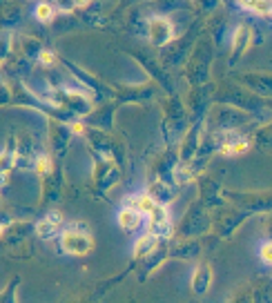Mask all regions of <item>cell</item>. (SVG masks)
<instances>
[{
    "mask_svg": "<svg viewBox=\"0 0 272 303\" xmlns=\"http://www.w3.org/2000/svg\"><path fill=\"white\" fill-rule=\"evenodd\" d=\"M150 33H152V40L156 45H163L172 38V25L165 18H152L150 20Z\"/></svg>",
    "mask_w": 272,
    "mask_h": 303,
    "instance_id": "277c9868",
    "label": "cell"
},
{
    "mask_svg": "<svg viewBox=\"0 0 272 303\" xmlns=\"http://www.w3.org/2000/svg\"><path fill=\"white\" fill-rule=\"evenodd\" d=\"M89 2V0H74V4H76V7H85V4H87Z\"/></svg>",
    "mask_w": 272,
    "mask_h": 303,
    "instance_id": "e0dca14e",
    "label": "cell"
},
{
    "mask_svg": "<svg viewBox=\"0 0 272 303\" xmlns=\"http://www.w3.org/2000/svg\"><path fill=\"white\" fill-rule=\"evenodd\" d=\"M154 245H156V234L152 232V234H145V237H141L136 241L134 245V254L136 257H143V254H147L150 250H154Z\"/></svg>",
    "mask_w": 272,
    "mask_h": 303,
    "instance_id": "ba28073f",
    "label": "cell"
},
{
    "mask_svg": "<svg viewBox=\"0 0 272 303\" xmlns=\"http://www.w3.org/2000/svg\"><path fill=\"white\" fill-rule=\"evenodd\" d=\"M36 16H38V20H42V22H49L51 20V16H54V9L49 7V4H38L36 7Z\"/></svg>",
    "mask_w": 272,
    "mask_h": 303,
    "instance_id": "8fae6325",
    "label": "cell"
},
{
    "mask_svg": "<svg viewBox=\"0 0 272 303\" xmlns=\"http://www.w3.org/2000/svg\"><path fill=\"white\" fill-rule=\"evenodd\" d=\"M243 9H250L257 13H270V0H237Z\"/></svg>",
    "mask_w": 272,
    "mask_h": 303,
    "instance_id": "9c48e42d",
    "label": "cell"
},
{
    "mask_svg": "<svg viewBox=\"0 0 272 303\" xmlns=\"http://www.w3.org/2000/svg\"><path fill=\"white\" fill-rule=\"evenodd\" d=\"M261 259H264L266 263H272V241L261 245Z\"/></svg>",
    "mask_w": 272,
    "mask_h": 303,
    "instance_id": "5bb4252c",
    "label": "cell"
},
{
    "mask_svg": "<svg viewBox=\"0 0 272 303\" xmlns=\"http://www.w3.org/2000/svg\"><path fill=\"white\" fill-rule=\"evenodd\" d=\"M248 38H250V31L246 29V27H237V31H235V51H241V47H246L248 45Z\"/></svg>",
    "mask_w": 272,
    "mask_h": 303,
    "instance_id": "30bf717a",
    "label": "cell"
},
{
    "mask_svg": "<svg viewBox=\"0 0 272 303\" xmlns=\"http://www.w3.org/2000/svg\"><path fill=\"white\" fill-rule=\"evenodd\" d=\"M147 216H150V225H152V230H154V234H165L170 230V214L163 205L154 203V208L150 210Z\"/></svg>",
    "mask_w": 272,
    "mask_h": 303,
    "instance_id": "3957f363",
    "label": "cell"
},
{
    "mask_svg": "<svg viewBox=\"0 0 272 303\" xmlns=\"http://www.w3.org/2000/svg\"><path fill=\"white\" fill-rule=\"evenodd\" d=\"M71 129H74L76 134H80V132H83V125H80V123H74V125H71Z\"/></svg>",
    "mask_w": 272,
    "mask_h": 303,
    "instance_id": "2e32d148",
    "label": "cell"
},
{
    "mask_svg": "<svg viewBox=\"0 0 272 303\" xmlns=\"http://www.w3.org/2000/svg\"><path fill=\"white\" fill-rule=\"evenodd\" d=\"M40 62L51 65V62H54V54H51V51H40Z\"/></svg>",
    "mask_w": 272,
    "mask_h": 303,
    "instance_id": "9a60e30c",
    "label": "cell"
},
{
    "mask_svg": "<svg viewBox=\"0 0 272 303\" xmlns=\"http://www.w3.org/2000/svg\"><path fill=\"white\" fill-rule=\"evenodd\" d=\"M210 283H212V270H210L208 266H199L197 272H194V277H192L194 290L201 295V292H205L210 288Z\"/></svg>",
    "mask_w": 272,
    "mask_h": 303,
    "instance_id": "8992f818",
    "label": "cell"
},
{
    "mask_svg": "<svg viewBox=\"0 0 272 303\" xmlns=\"http://www.w3.org/2000/svg\"><path fill=\"white\" fill-rule=\"evenodd\" d=\"M60 248H63L67 254L83 257V254L92 252L94 241L87 232H74V230H67V232L60 234Z\"/></svg>",
    "mask_w": 272,
    "mask_h": 303,
    "instance_id": "6da1fadb",
    "label": "cell"
},
{
    "mask_svg": "<svg viewBox=\"0 0 272 303\" xmlns=\"http://www.w3.org/2000/svg\"><path fill=\"white\" fill-rule=\"evenodd\" d=\"M141 221H143V214L136 208H130V205L118 212V225L123 230H127V232H134V230L141 228Z\"/></svg>",
    "mask_w": 272,
    "mask_h": 303,
    "instance_id": "5b68a950",
    "label": "cell"
},
{
    "mask_svg": "<svg viewBox=\"0 0 272 303\" xmlns=\"http://www.w3.org/2000/svg\"><path fill=\"white\" fill-rule=\"evenodd\" d=\"M127 205H130V208H136L141 214H150V210L154 208V201H152V196L141 194V196H134V199L127 201Z\"/></svg>",
    "mask_w": 272,
    "mask_h": 303,
    "instance_id": "52a82bcc",
    "label": "cell"
},
{
    "mask_svg": "<svg viewBox=\"0 0 272 303\" xmlns=\"http://www.w3.org/2000/svg\"><path fill=\"white\" fill-rule=\"evenodd\" d=\"M36 170L40 172V174H47V172L51 170L49 158H47V156H40V158H38V161H36Z\"/></svg>",
    "mask_w": 272,
    "mask_h": 303,
    "instance_id": "4fadbf2b",
    "label": "cell"
},
{
    "mask_svg": "<svg viewBox=\"0 0 272 303\" xmlns=\"http://www.w3.org/2000/svg\"><path fill=\"white\" fill-rule=\"evenodd\" d=\"M11 165H13L11 154H9V152H2V154H0V174H4V172H7Z\"/></svg>",
    "mask_w": 272,
    "mask_h": 303,
    "instance_id": "7c38bea8",
    "label": "cell"
},
{
    "mask_svg": "<svg viewBox=\"0 0 272 303\" xmlns=\"http://www.w3.org/2000/svg\"><path fill=\"white\" fill-rule=\"evenodd\" d=\"M270 13H272V0H270Z\"/></svg>",
    "mask_w": 272,
    "mask_h": 303,
    "instance_id": "d6986e66",
    "label": "cell"
},
{
    "mask_svg": "<svg viewBox=\"0 0 272 303\" xmlns=\"http://www.w3.org/2000/svg\"><path fill=\"white\" fill-rule=\"evenodd\" d=\"M60 225H63V216H60V212L54 210V212H49L40 223L36 225V232H38L40 239H51L60 230Z\"/></svg>",
    "mask_w": 272,
    "mask_h": 303,
    "instance_id": "7a4b0ae2",
    "label": "cell"
},
{
    "mask_svg": "<svg viewBox=\"0 0 272 303\" xmlns=\"http://www.w3.org/2000/svg\"><path fill=\"white\" fill-rule=\"evenodd\" d=\"M0 237H2V225H0Z\"/></svg>",
    "mask_w": 272,
    "mask_h": 303,
    "instance_id": "ac0fdd59",
    "label": "cell"
}]
</instances>
